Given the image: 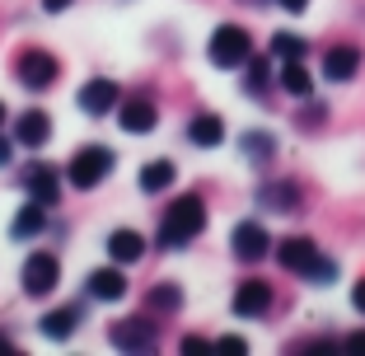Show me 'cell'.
<instances>
[{
	"mask_svg": "<svg viewBox=\"0 0 365 356\" xmlns=\"http://www.w3.org/2000/svg\"><path fill=\"white\" fill-rule=\"evenodd\" d=\"M277 263L286 272H295L300 281H314V286H333V281H337V263L328 258L314 239H304V235L281 239V244H277Z\"/></svg>",
	"mask_w": 365,
	"mask_h": 356,
	"instance_id": "cell-1",
	"label": "cell"
},
{
	"mask_svg": "<svg viewBox=\"0 0 365 356\" xmlns=\"http://www.w3.org/2000/svg\"><path fill=\"white\" fill-rule=\"evenodd\" d=\"M206 230V202H202V193H182L178 202L164 211V220H160V248H187L197 235Z\"/></svg>",
	"mask_w": 365,
	"mask_h": 356,
	"instance_id": "cell-2",
	"label": "cell"
},
{
	"mask_svg": "<svg viewBox=\"0 0 365 356\" xmlns=\"http://www.w3.org/2000/svg\"><path fill=\"white\" fill-rule=\"evenodd\" d=\"M206 61H211L215 71H239V66L253 61V38H248L244 24H220V29H211V38H206Z\"/></svg>",
	"mask_w": 365,
	"mask_h": 356,
	"instance_id": "cell-3",
	"label": "cell"
},
{
	"mask_svg": "<svg viewBox=\"0 0 365 356\" xmlns=\"http://www.w3.org/2000/svg\"><path fill=\"white\" fill-rule=\"evenodd\" d=\"M113 164H118V155L108 151V146H80V151L71 155V164H66V178H71V188H80V193H94L98 183H108Z\"/></svg>",
	"mask_w": 365,
	"mask_h": 356,
	"instance_id": "cell-4",
	"label": "cell"
},
{
	"mask_svg": "<svg viewBox=\"0 0 365 356\" xmlns=\"http://www.w3.org/2000/svg\"><path fill=\"white\" fill-rule=\"evenodd\" d=\"M56 76H61V61H56L52 52H43V47H24V52L14 56V80H19L24 89H33V94L52 89Z\"/></svg>",
	"mask_w": 365,
	"mask_h": 356,
	"instance_id": "cell-5",
	"label": "cell"
},
{
	"mask_svg": "<svg viewBox=\"0 0 365 356\" xmlns=\"http://www.w3.org/2000/svg\"><path fill=\"white\" fill-rule=\"evenodd\" d=\"M56 281H61V263H56V253H29L19 268V286L24 295H52L56 291Z\"/></svg>",
	"mask_w": 365,
	"mask_h": 356,
	"instance_id": "cell-6",
	"label": "cell"
},
{
	"mask_svg": "<svg viewBox=\"0 0 365 356\" xmlns=\"http://www.w3.org/2000/svg\"><path fill=\"white\" fill-rule=\"evenodd\" d=\"M76 103H80V113H85V118H108V113H118L122 89H118V80L94 76V80H85V85H80Z\"/></svg>",
	"mask_w": 365,
	"mask_h": 356,
	"instance_id": "cell-7",
	"label": "cell"
},
{
	"mask_svg": "<svg viewBox=\"0 0 365 356\" xmlns=\"http://www.w3.org/2000/svg\"><path fill=\"white\" fill-rule=\"evenodd\" d=\"M108 342L118 347V352H155V324L145 319V314H136V319H118V324L108 328Z\"/></svg>",
	"mask_w": 365,
	"mask_h": 356,
	"instance_id": "cell-8",
	"label": "cell"
},
{
	"mask_svg": "<svg viewBox=\"0 0 365 356\" xmlns=\"http://www.w3.org/2000/svg\"><path fill=\"white\" fill-rule=\"evenodd\" d=\"M230 253H235L239 263H258L272 253V235L262 220H239L235 235H230Z\"/></svg>",
	"mask_w": 365,
	"mask_h": 356,
	"instance_id": "cell-9",
	"label": "cell"
},
{
	"mask_svg": "<svg viewBox=\"0 0 365 356\" xmlns=\"http://www.w3.org/2000/svg\"><path fill=\"white\" fill-rule=\"evenodd\" d=\"M118 127L127 136H145V131L160 127V108H155V98L136 94V98H122L118 103Z\"/></svg>",
	"mask_w": 365,
	"mask_h": 356,
	"instance_id": "cell-10",
	"label": "cell"
},
{
	"mask_svg": "<svg viewBox=\"0 0 365 356\" xmlns=\"http://www.w3.org/2000/svg\"><path fill=\"white\" fill-rule=\"evenodd\" d=\"M85 295L98 305H118L122 295H127V272L122 268H94L85 277Z\"/></svg>",
	"mask_w": 365,
	"mask_h": 356,
	"instance_id": "cell-11",
	"label": "cell"
},
{
	"mask_svg": "<svg viewBox=\"0 0 365 356\" xmlns=\"http://www.w3.org/2000/svg\"><path fill=\"white\" fill-rule=\"evenodd\" d=\"M56 178H61V173H56L52 164H29V169H24V193L52 211V206L61 202V183H56Z\"/></svg>",
	"mask_w": 365,
	"mask_h": 356,
	"instance_id": "cell-12",
	"label": "cell"
},
{
	"mask_svg": "<svg viewBox=\"0 0 365 356\" xmlns=\"http://www.w3.org/2000/svg\"><path fill=\"white\" fill-rule=\"evenodd\" d=\"M356 71H361V47L337 43L323 52V80L328 85H346V80H356Z\"/></svg>",
	"mask_w": 365,
	"mask_h": 356,
	"instance_id": "cell-13",
	"label": "cell"
},
{
	"mask_svg": "<svg viewBox=\"0 0 365 356\" xmlns=\"http://www.w3.org/2000/svg\"><path fill=\"white\" fill-rule=\"evenodd\" d=\"M47 141H52V118H47L43 108H29L19 122H14V146H24V151H43Z\"/></svg>",
	"mask_w": 365,
	"mask_h": 356,
	"instance_id": "cell-14",
	"label": "cell"
},
{
	"mask_svg": "<svg viewBox=\"0 0 365 356\" xmlns=\"http://www.w3.org/2000/svg\"><path fill=\"white\" fill-rule=\"evenodd\" d=\"M272 295H277V291H272L262 277L258 281H244V286L235 291V314H239V319H262V314L272 310Z\"/></svg>",
	"mask_w": 365,
	"mask_h": 356,
	"instance_id": "cell-15",
	"label": "cell"
},
{
	"mask_svg": "<svg viewBox=\"0 0 365 356\" xmlns=\"http://www.w3.org/2000/svg\"><path fill=\"white\" fill-rule=\"evenodd\" d=\"M80 305H61V310H47L43 319H38V333L43 337H52V342H66V337H76V328H80Z\"/></svg>",
	"mask_w": 365,
	"mask_h": 356,
	"instance_id": "cell-16",
	"label": "cell"
},
{
	"mask_svg": "<svg viewBox=\"0 0 365 356\" xmlns=\"http://www.w3.org/2000/svg\"><path fill=\"white\" fill-rule=\"evenodd\" d=\"M225 141V122H220V113H197L192 122H187V146H197V151H215Z\"/></svg>",
	"mask_w": 365,
	"mask_h": 356,
	"instance_id": "cell-17",
	"label": "cell"
},
{
	"mask_svg": "<svg viewBox=\"0 0 365 356\" xmlns=\"http://www.w3.org/2000/svg\"><path fill=\"white\" fill-rule=\"evenodd\" d=\"M103 248H108V258H113V263H122V268H127V263H140V258H145V235H136V230H113Z\"/></svg>",
	"mask_w": 365,
	"mask_h": 356,
	"instance_id": "cell-18",
	"label": "cell"
},
{
	"mask_svg": "<svg viewBox=\"0 0 365 356\" xmlns=\"http://www.w3.org/2000/svg\"><path fill=\"white\" fill-rule=\"evenodd\" d=\"M258 206H262V211H295V206H300V188L286 183V178L262 183L258 188Z\"/></svg>",
	"mask_w": 365,
	"mask_h": 356,
	"instance_id": "cell-19",
	"label": "cell"
},
{
	"mask_svg": "<svg viewBox=\"0 0 365 356\" xmlns=\"http://www.w3.org/2000/svg\"><path fill=\"white\" fill-rule=\"evenodd\" d=\"M43 230H47V206H43V202H33V197H29V202L19 206V216H14V225H10V239H19V244H24V239L43 235Z\"/></svg>",
	"mask_w": 365,
	"mask_h": 356,
	"instance_id": "cell-20",
	"label": "cell"
},
{
	"mask_svg": "<svg viewBox=\"0 0 365 356\" xmlns=\"http://www.w3.org/2000/svg\"><path fill=\"white\" fill-rule=\"evenodd\" d=\"M178 178V169H173V160H150V164H140V173H136V188L145 197H155V193H164V188Z\"/></svg>",
	"mask_w": 365,
	"mask_h": 356,
	"instance_id": "cell-21",
	"label": "cell"
},
{
	"mask_svg": "<svg viewBox=\"0 0 365 356\" xmlns=\"http://www.w3.org/2000/svg\"><path fill=\"white\" fill-rule=\"evenodd\" d=\"M277 80H281V89H286L290 98H309V94H314L309 71H304V61H295V56H290V61L277 71Z\"/></svg>",
	"mask_w": 365,
	"mask_h": 356,
	"instance_id": "cell-22",
	"label": "cell"
},
{
	"mask_svg": "<svg viewBox=\"0 0 365 356\" xmlns=\"http://www.w3.org/2000/svg\"><path fill=\"white\" fill-rule=\"evenodd\" d=\"M244 160L272 164L277 160V136H272V131H244Z\"/></svg>",
	"mask_w": 365,
	"mask_h": 356,
	"instance_id": "cell-23",
	"label": "cell"
},
{
	"mask_svg": "<svg viewBox=\"0 0 365 356\" xmlns=\"http://www.w3.org/2000/svg\"><path fill=\"white\" fill-rule=\"evenodd\" d=\"M272 52H277L281 61H290V56H295V61H304V52H309V43H304L300 33H277V38H272Z\"/></svg>",
	"mask_w": 365,
	"mask_h": 356,
	"instance_id": "cell-24",
	"label": "cell"
},
{
	"mask_svg": "<svg viewBox=\"0 0 365 356\" xmlns=\"http://www.w3.org/2000/svg\"><path fill=\"white\" fill-rule=\"evenodd\" d=\"M178 305H182V291H178V286H169V281L150 291V310H160V314H173Z\"/></svg>",
	"mask_w": 365,
	"mask_h": 356,
	"instance_id": "cell-25",
	"label": "cell"
},
{
	"mask_svg": "<svg viewBox=\"0 0 365 356\" xmlns=\"http://www.w3.org/2000/svg\"><path fill=\"white\" fill-rule=\"evenodd\" d=\"M267 71H272V66L262 61V56H258L253 66H248V76H244V94H267V85H272Z\"/></svg>",
	"mask_w": 365,
	"mask_h": 356,
	"instance_id": "cell-26",
	"label": "cell"
},
{
	"mask_svg": "<svg viewBox=\"0 0 365 356\" xmlns=\"http://www.w3.org/2000/svg\"><path fill=\"white\" fill-rule=\"evenodd\" d=\"M182 352H187V356H206V352H215V342H206V337H182Z\"/></svg>",
	"mask_w": 365,
	"mask_h": 356,
	"instance_id": "cell-27",
	"label": "cell"
},
{
	"mask_svg": "<svg viewBox=\"0 0 365 356\" xmlns=\"http://www.w3.org/2000/svg\"><path fill=\"white\" fill-rule=\"evenodd\" d=\"M215 352H230V356H244V352H248V342H244V337H220V342H215Z\"/></svg>",
	"mask_w": 365,
	"mask_h": 356,
	"instance_id": "cell-28",
	"label": "cell"
},
{
	"mask_svg": "<svg viewBox=\"0 0 365 356\" xmlns=\"http://www.w3.org/2000/svg\"><path fill=\"white\" fill-rule=\"evenodd\" d=\"M351 310H356V314H365V277L351 286Z\"/></svg>",
	"mask_w": 365,
	"mask_h": 356,
	"instance_id": "cell-29",
	"label": "cell"
},
{
	"mask_svg": "<svg viewBox=\"0 0 365 356\" xmlns=\"http://www.w3.org/2000/svg\"><path fill=\"white\" fill-rule=\"evenodd\" d=\"M277 5H281L286 14H304V10H309V0H277Z\"/></svg>",
	"mask_w": 365,
	"mask_h": 356,
	"instance_id": "cell-30",
	"label": "cell"
},
{
	"mask_svg": "<svg viewBox=\"0 0 365 356\" xmlns=\"http://www.w3.org/2000/svg\"><path fill=\"white\" fill-rule=\"evenodd\" d=\"M71 5H76V0H43V10H47V14H66Z\"/></svg>",
	"mask_w": 365,
	"mask_h": 356,
	"instance_id": "cell-31",
	"label": "cell"
},
{
	"mask_svg": "<svg viewBox=\"0 0 365 356\" xmlns=\"http://www.w3.org/2000/svg\"><path fill=\"white\" fill-rule=\"evenodd\" d=\"M346 352H351V356H365V333H351V337H346Z\"/></svg>",
	"mask_w": 365,
	"mask_h": 356,
	"instance_id": "cell-32",
	"label": "cell"
},
{
	"mask_svg": "<svg viewBox=\"0 0 365 356\" xmlns=\"http://www.w3.org/2000/svg\"><path fill=\"white\" fill-rule=\"evenodd\" d=\"M10 160H14V141H5V136H0V169H5Z\"/></svg>",
	"mask_w": 365,
	"mask_h": 356,
	"instance_id": "cell-33",
	"label": "cell"
},
{
	"mask_svg": "<svg viewBox=\"0 0 365 356\" xmlns=\"http://www.w3.org/2000/svg\"><path fill=\"white\" fill-rule=\"evenodd\" d=\"M0 352H14V342H5V337H0Z\"/></svg>",
	"mask_w": 365,
	"mask_h": 356,
	"instance_id": "cell-34",
	"label": "cell"
},
{
	"mask_svg": "<svg viewBox=\"0 0 365 356\" xmlns=\"http://www.w3.org/2000/svg\"><path fill=\"white\" fill-rule=\"evenodd\" d=\"M239 5H267V0H239Z\"/></svg>",
	"mask_w": 365,
	"mask_h": 356,
	"instance_id": "cell-35",
	"label": "cell"
},
{
	"mask_svg": "<svg viewBox=\"0 0 365 356\" xmlns=\"http://www.w3.org/2000/svg\"><path fill=\"white\" fill-rule=\"evenodd\" d=\"M0 127H5V103H0Z\"/></svg>",
	"mask_w": 365,
	"mask_h": 356,
	"instance_id": "cell-36",
	"label": "cell"
}]
</instances>
